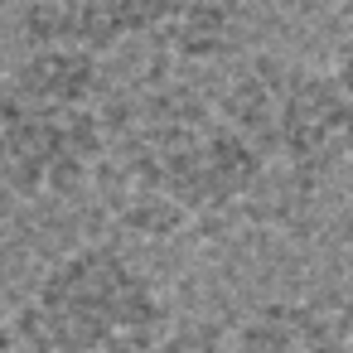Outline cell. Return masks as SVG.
Masks as SVG:
<instances>
[{"instance_id": "1", "label": "cell", "mask_w": 353, "mask_h": 353, "mask_svg": "<svg viewBox=\"0 0 353 353\" xmlns=\"http://www.w3.org/2000/svg\"><path fill=\"white\" fill-rule=\"evenodd\" d=\"M256 150L228 126V117L189 102L155 97L102 145V194L112 213L136 232H174L203 213H218L256 184Z\"/></svg>"}, {"instance_id": "2", "label": "cell", "mask_w": 353, "mask_h": 353, "mask_svg": "<svg viewBox=\"0 0 353 353\" xmlns=\"http://www.w3.org/2000/svg\"><path fill=\"white\" fill-rule=\"evenodd\" d=\"M107 145L102 68L92 54L39 44L0 78V184L30 203L83 189Z\"/></svg>"}, {"instance_id": "3", "label": "cell", "mask_w": 353, "mask_h": 353, "mask_svg": "<svg viewBox=\"0 0 353 353\" xmlns=\"http://www.w3.org/2000/svg\"><path fill=\"white\" fill-rule=\"evenodd\" d=\"M160 329V295L117 247H78L54 261L15 324L30 353H141Z\"/></svg>"}, {"instance_id": "4", "label": "cell", "mask_w": 353, "mask_h": 353, "mask_svg": "<svg viewBox=\"0 0 353 353\" xmlns=\"http://www.w3.org/2000/svg\"><path fill=\"white\" fill-rule=\"evenodd\" d=\"M228 126L256 150V160H285L295 170H334L353 160V97L334 78L285 63H252L223 97Z\"/></svg>"}, {"instance_id": "5", "label": "cell", "mask_w": 353, "mask_h": 353, "mask_svg": "<svg viewBox=\"0 0 353 353\" xmlns=\"http://www.w3.org/2000/svg\"><path fill=\"white\" fill-rule=\"evenodd\" d=\"M155 20V0H30L25 30L34 44L97 54L126 34H145Z\"/></svg>"}, {"instance_id": "6", "label": "cell", "mask_w": 353, "mask_h": 353, "mask_svg": "<svg viewBox=\"0 0 353 353\" xmlns=\"http://www.w3.org/2000/svg\"><path fill=\"white\" fill-rule=\"evenodd\" d=\"M228 353H343V343L324 310L276 300V305H261L237 329Z\"/></svg>"}, {"instance_id": "7", "label": "cell", "mask_w": 353, "mask_h": 353, "mask_svg": "<svg viewBox=\"0 0 353 353\" xmlns=\"http://www.w3.org/2000/svg\"><path fill=\"white\" fill-rule=\"evenodd\" d=\"M237 25V0H155V34L174 54H213Z\"/></svg>"}, {"instance_id": "8", "label": "cell", "mask_w": 353, "mask_h": 353, "mask_svg": "<svg viewBox=\"0 0 353 353\" xmlns=\"http://www.w3.org/2000/svg\"><path fill=\"white\" fill-rule=\"evenodd\" d=\"M141 353H218V343L208 334H199V329H170L165 324L150 339V348H141Z\"/></svg>"}, {"instance_id": "9", "label": "cell", "mask_w": 353, "mask_h": 353, "mask_svg": "<svg viewBox=\"0 0 353 353\" xmlns=\"http://www.w3.org/2000/svg\"><path fill=\"white\" fill-rule=\"evenodd\" d=\"M334 83H339V92H348L353 97V39L339 49V59H334V73H329Z\"/></svg>"}, {"instance_id": "10", "label": "cell", "mask_w": 353, "mask_h": 353, "mask_svg": "<svg viewBox=\"0 0 353 353\" xmlns=\"http://www.w3.org/2000/svg\"><path fill=\"white\" fill-rule=\"evenodd\" d=\"M10 348H15V324L0 314V353H10Z\"/></svg>"}]
</instances>
